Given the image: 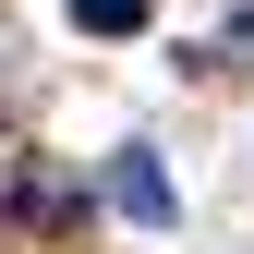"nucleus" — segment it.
I'll use <instances>...</instances> for the list:
<instances>
[{"mask_svg": "<svg viewBox=\"0 0 254 254\" xmlns=\"http://www.w3.org/2000/svg\"><path fill=\"white\" fill-rule=\"evenodd\" d=\"M109 206L133 218V230H170V218H182V194H170V170H157L145 145H121V170H109Z\"/></svg>", "mask_w": 254, "mask_h": 254, "instance_id": "1", "label": "nucleus"}, {"mask_svg": "<svg viewBox=\"0 0 254 254\" xmlns=\"http://www.w3.org/2000/svg\"><path fill=\"white\" fill-rule=\"evenodd\" d=\"M24 230H73V218H85V194H73V182H61V170H24Z\"/></svg>", "mask_w": 254, "mask_h": 254, "instance_id": "2", "label": "nucleus"}, {"mask_svg": "<svg viewBox=\"0 0 254 254\" xmlns=\"http://www.w3.org/2000/svg\"><path fill=\"white\" fill-rule=\"evenodd\" d=\"M73 24H85V37H133V24H145V0H73Z\"/></svg>", "mask_w": 254, "mask_h": 254, "instance_id": "3", "label": "nucleus"}, {"mask_svg": "<svg viewBox=\"0 0 254 254\" xmlns=\"http://www.w3.org/2000/svg\"><path fill=\"white\" fill-rule=\"evenodd\" d=\"M230 61H254V12H242V24H230Z\"/></svg>", "mask_w": 254, "mask_h": 254, "instance_id": "4", "label": "nucleus"}]
</instances>
